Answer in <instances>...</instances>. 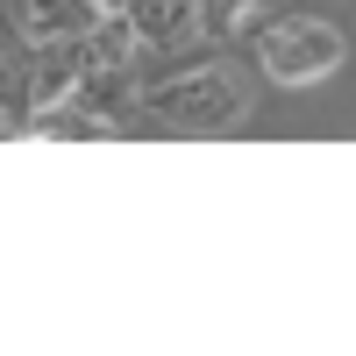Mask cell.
I'll return each instance as SVG.
<instances>
[{"instance_id": "6", "label": "cell", "mask_w": 356, "mask_h": 356, "mask_svg": "<svg viewBox=\"0 0 356 356\" xmlns=\"http://www.w3.org/2000/svg\"><path fill=\"white\" fill-rule=\"evenodd\" d=\"M271 0H200V29L207 36H221V29H235V22H250V15H264Z\"/></svg>"}, {"instance_id": "4", "label": "cell", "mask_w": 356, "mask_h": 356, "mask_svg": "<svg viewBox=\"0 0 356 356\" xmlns=\"http://www.w3.org/2000/svg\"><path fill=\"white\" fill-rule=\"evenodd\" d=\"M107 8L129 15V29L143 43H157V50L186 43V36H207V29H200V0H107Z\"/></svg>"}, {"instance_id": "1", "label": "cell", "mask_w": 356, "mask_h": 356, "mask_svg": "<svg viewBox=\"0 0 356 356\" xmlns=\"http://www.w3.org/2000/svg\"><path fill=\"white\" fill-rule=\"evenodd\" d=\"M143 107H150L164 129H186V136H228V129H243L250 93H243V79H235V72H221V65H193V72L157 79L150 93H143Z\"/></svg>"}, {"instance_id": "2", "label": "cell", "mask_w": 356, "mask_h": 356, "mask_svg": "<svg viewBox=\"0 0 356 356\" xmlns=\"http://www.w3.org/2000/svg\"><path fill=\"white\" fill-rule=\"evenodd\" d=\"M342 29L335 22H321V15H292L278 29H264L257 36V65L271 86H321V79H335L342 72Z\"/></svg>"}, {"instance_id": "5", "label": "cell", "mask_w": 356, "mask_h": 356, "mask_svg": "<svg viewBox=\"0 0 356 356\" xmlns=\"http://www.w3.org/2000/svg\"><path fill=\"white\" fill-rule=\"evenodd\" d=\"M36 136H72V143H100V136H114L93 107H79V100H50V107H36V122H29Z\"/></svg>"}, {"instance_id": "7", "label": "cell", "mask_w": 356, "mask_h": 356, "mask_svg": "<svg viewBox=\"0 0 356 356\" xmlns=\"http://www.w3.org/2000/svg\"><path fill=\"white\" fill-rule=\"evenodd\" d=\"M8 129H15V114H8V107H0V136H8Z\"/></svg>"}, {"instance_id": "3", "label": "cell", "mask_w": 356, "mask_h": 356, "mask_svg": "<svg viewBox=\"0 0 356 356\" xmlns=\"http://www.w3.org/2000/svg\"><path fill=\"white\" fill-rule=\"evenodd\" d=\"M107 22V0H29L22 8V43L43 50V43H79Z\"/></svg>"}]
</instances>
